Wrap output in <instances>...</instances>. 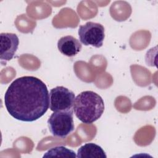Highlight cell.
Returning a JSON list of instances; mask_svg holds the SVG:
<instances>
[{
  "instance_id": "obj_1",
  "label": "cell",
  "mask_w": 158,
  "mask_h": 158,
  "mask_svg": "<svg viewBox=\"0 0 158 158\" xmlns=\"http://www.w3.org/2000/svg\"><path fill=\"white\" fill-rule=\"evenodd\" d=\"M4 105L9 114L22 122H34L47 112L49 93L46 84L33 76H23L14 80L4 95Z\"/></svg>"
},
{
  "instance_id": "obj_2",
  "label": "cell",
  "mask_w": 158,
  "mask_h": 158,
  "mask_svg": "<svg viewBox=\"0 0 158 158\" xmlns=\"http://www.w3.org/2000/svg\"><path fill=\"white\" fill-rule=\"evenodd\" d=\"M73 110L79 120L86 124H91L102 115L104 110V101L98 93L85 91L75 98Z\"/></svg>"
},
{
  "instance_id": "obj_3",
  "label": "cell",
  "mask_w": 158,
  "mask_h": 158,
  "mask_svg": "<svg viewBox=\"0 0 158 158\" xmlns=\"http://www.w3.org/2000/svg\"><path fill=\"white\" fill-rule=\"evenodd\" d=\"M73 111H57L51 115L48 124L54 136L64 138L74 130Z\"/></svg>"
},
{
  "instance_id": "obj_4",
  "label": "cell",
  "mask_w": 158,
  "mask_h": 158,
  "mask_svg": "<svg viewBox=\"0 0 158 158\" xmlns=\"http://www.w3.org/2000/svg\"><path fill=\"white\" fill-rule=\"evenodd\" d=\"M78 33L80 42L85 46L99 48L103 44L105 38L104 27L101 23L88 22L80 26Z\"/></svg>"
},
{
  "instance_id": "obj_5",
  "label": "cell",
  "mask_w": 158,
  "mask_h": 158,
  "mask_svg": "<svg viewBox=\"0 0 158 158\" xmlns=\"http://www.w3.org/2000/svg\"><path fill=\"white\" fill-rule=\"evenodd\" d=\"M75 94L69 89L59 86L49 91V108L53 112L73 110Z\"/></svg>"
},
{
  "instance_id": "obj_6",
  "label": "cell",
  "mask_w": 158,
  "mask_h": 158,
  "mask_svg": "<svg viewBox=\"0 0 158 158\" xmlns=\"http://www.w3.org/2000/svg\"><path fill=\"white\" fill-rule=\"evenodd\" d=\"M19 40L15 33H1L0 35V58L2 65L11 60L18 49Z\"/></svg>"
},
{
  "instance_id": "obj_7",
  "label": "cell",
  "mask_w": 158,
  "mask_h": 158,
  "mask_svg": "<svg viewBox=\"0 0 158 158\" xmlns=\"http://www.w3.org/2000/svg\"><path fill=\"white\" fill-rule=\"evenodd\" d=\"M57 48L63 55L73 57L81 51L82 46L79 40L76 38L67 35L60 38L58 40Z\"/></svg>"
},
{
  "instance_id": "obj_8",
  "label": "cell",
  "mask_w": 158,
  "mask_h": 158,
  "mask_svg": "<svg viewBox=\"0 0 158 158\" xmlns=\"http://www.w3.org/2000/svg\"><path fill=\"white\" fill-rule=\"evenodd\" d=\"M77 157L80 158H106L107 156L100 146L93 143H89L83 145L78 149Z\"/></svg>"
},
{
  "instance_id": "obj_9",
  "label": "cell",
  "mask_w": 158,
  "mask_h": 158,
  "mask_svg": "<svg viewBox=\"0 0 158 158\" xmlns=\"http://www.w3.org/2000/svg\"><path fill=\"white\" fill-rule=\"evenodd\" d=\"M77 157L75 152L64 146H56L48 150L43 156V157Z\"/></svg>"
}]
</instances>
